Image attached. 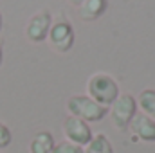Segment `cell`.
Listing matches in <instances>:
<instances>
[{
    "mask_svg": "<svg viewBox=\"0 0 155 153\" xmlns=\"http://www.w3.org/2000/svg\"><path fill=\"white\" fill-rule=\"evenodd\" d=\"M128 132L132 135V142H155V121L144 114H135Z\"/></svg>",
    "mask_w": 155,
    "mask_h": 153,
    "instance_id": "52a82bcc",
    "label": "cell"
},
{
    "mask_svg": "<svg viewBox=\"0 0 155 153\" xmlns=\"http://www.w3.org/2000/svg\"><path fill=\"white\" fill-rule=\"evenodd\" d=\"M74 38H76L74 36V27L65 16H60L58 20H52V25L49 29V34H47V41H49V47L54 52H60V54L69 52L74 47Z\"/></svg>",
    "mask_w": 155,
    "mask_h": 153,
    "instance_id": "3957f363",
    "label": "cell"
},
{
    "mask_svg": "<svg viewBox=\"0 0 155 153\" xmlns=\"http://www.w3.org/2000/svg\"><path fill=\"white\" fill-rule=\"evenodd\" d=\"M67 112L72 117H78L85 122H99L108 115V108L97 105L85 94H76L67 99Z\"/></svg>",
    "mask_w": 155,
    "mask_h": 153,
    "instance_id": "7a4b0ae2",
    "label": "cell"
},
{
    "mask_svg": "<svg viewBox=\"0 0 155 153\" xmlns=\"http://www.w3.org/2000/svg\"><path fill=\"white\" fill-rule=\"evenodd\" d=\"M61 130H63L65 141H69L72 144H78L81 148H85L92 141V137H94L90 124L85 122V121H81V119H78V117H72V115H67L63 119Z\"/></svg>",
    "mask_w": 155,
    "mask_h": 153,
    "instance_id": "5b68a950",
    "label": "cell"
},
{
    "mask_svg": "<svg viewBox=\"0 0 155 153\" xmlns=\"http://www.w3.org/2000/svg\"><path fill=\"white\" fill-rule=\"evenodd\" d=\"M108 114L112 119V124L117 130L126 132L132 119L137 114V99L132 94H119V97L108 108Z\"/></svg>",
    "mask_w": 155,
    "mask_h": 153,
    "instance_id": "277c9868",
    "label": "cell"
},
{
    "mask_svg": "<svg viewBox=\"0 0 155 153\" xmlns=\"http://www.w3.org/2000/svg\"><path fill=\"white\" fill-rule=\"evenodd\" d=\"M52 25V15L49 9L36 11L25 24V38L31 43H41L47 40L49 29Z\"/></svg>",
    "mask_w": 155,
    "mask_h": 153,
    "instance_id": "8992f818",
    "label": "cell"
},
{
    "mask_svg": "<svg viewBox=\"0 0 155 153\" xmlns=\"http://www.w3.org/2000/svg\"><path fill=\"white\" fill-rule=\"evenodd\" d=\"M83 2H85V0H69V4H72V5H76V7H79Z\"/></svg>",
    "mask_w": 155,
    "mask_h": 153,
    "instance_id": "5bb4252c",
    "label": "cell"
},
{
    "mask_svg": "<svg viewBox=\"0 0 155 153\" xmlns=\"http://www.w3.org/2000/svg\"><path fill=\"white\" fill-rule=\"evenodd\" d=\"M13 141V133L9 130V126H5L4 122H0V150H5Z\"/></svg>",
    "mask_w": 155,
    "mask_h": 153,
    "instance_id": "4fadbf2b",
    "label": "cell"
},
{
    "mask_svg": "<svg viewBox=\"0 0 155 153\" xmlns=\"http://www.w3.org/2000/svg\"><path fill=\"white\" fill-rule=\"evenodd\" d=\"M2 58H4V52H2V47H0V65H2Z\"/></svg>",
    "mask_w": 155,
    "mask_h": 153,
    "instance_id": "9a60e30c",
    "label": "cell"
},
{
    "mask_svg": "<svg viewBox=\"0 0 155 153\" xmlns=\"http://www.w3.org/2000/svg\"><path fill=\"white\" fill-rule=\"evenodd\" d=\"M108 9V0H85L78 11H79V18L83 22H96L99 20Z\"/></svg>",
    "mask_w": 155,
    "mask_h": 153,
    "instance_id": "ba28073f",
    "label": "cell"
},
{
    "mask_svg": "<svg viewBox=\"0 0 155 153\" xmlns=\"http://www.w3.org/2000/svg\"><path fill=\"white\" fill-rule=\"evenodd\" d=\"M119 94L121 92L117 81L105 72H96L87 81V96L101 106L110 108L112 103L119 97Z\"/></svg>",
    "mask_w": 155,
    "mask_h": 153,
    "instance_id": "6da1fadb",
    "label": "cell"
},
{
    "mask_svg": "<svg viewBox=\"0 0 155 153\" xmlns=\"http://www.w3.org/2000/svg\"><path fill=\"white\" fill-rule=\"evenodd\" d=\"M0 31H2V13H0Z\"/></svg>",
    "mask_w": 155,
    "mask_h": 153,
    "instance_id": "2e32d148",
    "label": "cell"
},
{
    "mask_svg": "<svg viewBox=\"0 0 155 153\" xmlns=\"http://www.w3.org/2000/svg\"><path fill=\"white\" fill-rule=\"evenodd\" d=\"M137 99V108H141V114L148 115L155 121V90L153 88H144L141 94L135 97Z\"/></svg>",
    "mask_w": 155,
    "mask_h": 153,
    "instance_id": "30bf717a",
    "label": "cell"
},
{
    "mask_svg": "<svg viewBox=\"0 0 155 153\" xmlns=\"http://www.w3.org/2000/svg\"><path fill=\"white\" fill-rule=\"evenodd\" d=\"M83 153H114V146H112L110 139L105 133H97L85 146V151Z\"/></svg>",
    "mask_w": 155,
    "mask_h": 153,
    "instance_id": "8fae6325",
    "label": "cell"
},
{
    "mask_svg": "<svg viewBox=\"0 0 155 153\" xmlns=\"http://www.w3.org/2000/svg\"><path fill=\"white\" fill-rule=\"evenodd\" d=\"M85 148L78 146V144H72L69 141H61V142H56L54 144V150L52 153H83Z\"/></svg>",
    "mask_w": 155,
    "mask_h": 153,
    "instance_id": "7c38bea8",
    "label": "cell"
},
{
    "mask_svg": "<svg viewBox=\"0 0 155 153\" xmlns=\"http://www.w3.org/2000/svg\"><path fill=\"white\" fill-rule=\"evenodd\" d=\"M54 144L56 142H54L52 133L41 130V132L33 135V139L29 142V153H52Z\"/></svg>",
    "mask_w": 155,
    "mask_h": 153,
    "instance_id": "9c48e42d",
    "label": "cell"
}]
</instances>
